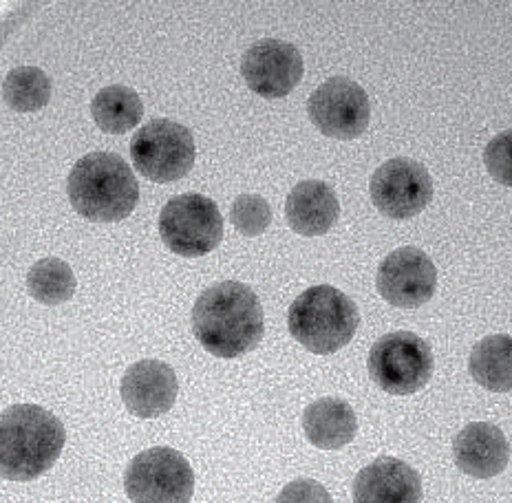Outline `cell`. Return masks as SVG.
I'll return each instance as SVG.
<instances>
[{"instance_id":"1","label":"cell","mask_w":512,"mask_h":503,"mask_svg":"<svg viewBox=\"0 0 512 503\" xmlns=\"http://www.w3.org/2000/svg\"><path fill=\"white\" fill-rule=\"evenodd\" d=\"M192 334L215 358L232 360L254 351L265 334L259 296L239 281L208 287L192 307Z\"/></svg>"},{"instance_id":"2","label":"cell","mask_w":512,"mask_h":503,"mask_svg":"<svg viewBox=\"0 0 512 503\" xmlns=\"http://www.w3.org/2000/svg\"><path fill=\"white\" fill-rule=\"evenodd\" d=\"M67 431L38 404H14L0 417V477L34 481L58 462Z\"/></svg>"},{"instance_id":"3","label":"cell","mask_w":512,"mask_h":503,"mask_svg":"<svg viewBox=\"0 0 512 503\" xmlns=\"http://www.w3.org/2000/svg\"><path fill=\"white\" fill-rule=\"evenodd\" d=\"M73 210L93 223H115L131 217L140 201V184L124 157L95 151L80 157L67 179Z\"/></svg>"},{"instance_id":"4","label":"cell","mask_w":512,"mask_h":503,"mask_svg":"<svg viewBox=\"0 0 512 503\" xmlns=\"http://www.w3.org/2000/svg\"><path fill=\"white\" fill-rule=\"evenodd\" d=\"M360 327L358 305L332 285H314L294 298L287 329L298 345L316 356H329L354 340Z\"/></svg>"},{"instance_id":"5","label":"cell","mask_w":512,"mask_h":503,"mask_svg":"<svg viewBox=\"0 0 512 503\" xmlns=\"http://www.w3.org/2000/svg\"><path fill=\"white\" fill-rule=\"evenodd\" d=\"M371 382L384 393L413 395L422 391L433 376V351L413 331H391L373 342L369 351Z\"/></svg>"},{"instance_id":"6","label":"cell","mask_w":512,"mask_h":503,"mask_svg":"<svg viewBox=\"0 0 512 503\" xmlns=\"http://www.w3.org/2000/svg\"><path fill=\"white\" fill-rule=\"evenodd\" d=\"M131 159L137 173L155 184L184 179L197 159L195 137L184 124L157 117L144 124L131 139Z\"/></svg>"},{"instance_id":"7","label":"cell","mask_w":512,"mask_h":503,"mask_svg":"<svg viewBox=\"0 0 512 503\" xmlns=\"http://www.w3.org/2000/svg\"><path fill=\"white\" fill-rule=\"evenodd\" d=\"M159 237L170 252L184 259L210 254L223 239L219 206L197 192L173 197L159 212Z\"/></svg>"},{"instance_id":"8","label":"cell","mask_w":512,"mask_h":503,"mask_svg":"<svg viewBox=\"0 0 512 503\" xmlns=\"http://www.w3.org/2000/svg\"><path fill=\"white\" fill-rule=\"evenodd\" d=\"M124 492L131 503H190L195 495V470L175 448H148L128 464Z\"/></svg>"},{"instance_id":"9","label":"cell","mask_w":512,"mask_h":503,"mask_svg":"<svg viewBox=\"0 0 512 503\" xmlns=\"http://www.w3.org/2000/svg\"><path fill=\"white\" fill-rule=\"evenodd\" d=\"M307 115L325 137L349 142L369 128L371 102L367 91L349 78H332L309 95Z\"/></svg>"},{"instance_id":"10","label":"cell","mask_w":512,"mask_h":503,"mask_svg":"<svg viewBox=\"0 0 512 503\" xmlns=\"http://www.w3.org/2000/svg\"><path fill=\"white\" fill-rule=\"evenodd\" d=\"M371 201L384 217L404 221L429 206L433 199V179L422 164L407 157L384 162L371 175Z\"/></svg>"},{"instance_id":"11","label":"cell","mask_w":512,"mask_h":503,"mask_svg":"<svg viewBox=\"0 0 512 503\" xmlns=\"http://www.w3.org/2000/svg\"><path fill=\"white\" fill-rule=\"evenodd\" d=\"M305 73L303 56L292 42L265 38L243 53L241 76L248 89L265 100L287 98Z\"/></svg>"},{"instance_id":"12","label":"cell","mask_w":512,"mask_h":503,"mask_svg":"<svg viewBox=\"0 0 512 503\" xmlns=\"http://www.w3.org/2000/svg\"><path fill=\"white\" fill-rule=\"evenodd\" d=\"M378 294L393 307L418 309L437 290L435 263L418 248H398L382 259L376 274Z\"/></svg>"},{"instance_id":"13","label":"cell","mask_w":512,"mask_h":503,"mask_svg":"<svg viewBox=\"0 0 512 503\" xmlns=\"http://www.w3.org/2000/svg\"><path fill=\"white\" fill-rule=\"evenodd\" d=\"M120 393L128 413L142 420H155L177 402V373L162 360H140L126 369Z\"/></svg>"},{"instance_id":"14","label":"cell","mask_w":512,"mask_h":503,"mask_svg":"<svg viewBox=\"0 0 512 503\" xmlns=\"http://www.w3.org/2000/svg\"><path fill=\"white\" fill-rule=\"evenodd\" d=\"M422 477L398 457L380 455L354 479V503H420Z\"/></svg>"},{"instance_id":"15","label":"cell","mask_w":512,"mask_h":503,"mask_svg":"<svg viewBox=\"0 0 512 503\" xmlns=\"http://www.w3.org/2000/svg\"><path fill=\"white\" fill-rule=\"evenodd\" d=\"M455 466L475 479H493L510 462V444L504 431L490 422L466 424L453 440Z\"/></svg>"},{"instance_id":"16","label":"cell","mask_w":512,"mask_h":503,"mask_svg":"<svg viewBox=\"0 0 512 503\" xmlns=\"http://www.w3.org/2000/svg\"><path fill=\"white\" fill-rule=\"evenodd\" d=\"M340 217L336 190L320 179L296 184L285 201V219L301 237H323Z\"/></svg>"},{"instance_id":"17","label":"cell","mask_w":512,"mask_h":503,"mask_svg":"<svg viewBox=\"0 0 512 503\" xmlns=\"http://www.w3.org/2000/svg\"><path fill=\"white\" fill-rule=\"evenodd\" d=\"M303 433L320 451H338L356 440L358 417L345 400L320 398L303 413Z\"/></svg>"},{"instance_id":"18","label":"cell","mask_w":512,"mask_h":503,"mask_svg":"<svg viewBox=\"0 0 512 503\" xmlns=\"http://www.w3.org/2000/svg\"><path fill=\"white\" fill-rule=\"evenodd\" d=\"M468 371L479 387L493 393L512 391V336L493 334L479 340L468 358Z\"/></svg>"},{"instance_id":"19","label":"cell","mask_w":512,"mask_h":503,"mask_svg":"<svg viewBox=\"0 0 512 503\" xmlns=\"http://www.w3.org/2000/svg\"><path fill=\"white\" fill-rule=\"evenodd\" d=\"M91 115L104 133L122 135L133 131L144 117V102L137 91L124 84H111L98 91L91 102Z\"/></svg>"},{"instance_id":"20","label":"cell","mask_w":512,"mask_h":503,"mask_svg":"<svg viewBox=\"0 0 512 503\" xmlns=\"http://www.w3.org/2000/svg\"><path fill=\"white\" fill-rule=\"evenodd\" d=\"M78 290L76 274L62 259H40L27 274V292L40 305L56 307L67 303Z\"/></svg>"},{"instance_id":"21","label":"cell","mask_w":512,"mask_h":503,"mask_svg":"<svg viewBox=\"0 0 512 503\" xmlns=\"http://www.w3.org/2000/svg\"><path fill=\"white\" fill-rule=\"evenodd\" d=\"M3 98L9 109L18 113H36L51 100V80L38 67H16L7 73Z\"/></svg>"},{"instance_id":"22","label":"cell","mask_w":512,"mask_h":503,"mask_svg":"<svg viewBox=\"0 0 512 503\" xmlns=\"http://www.w3.org/2000/svg\"><path fill=\"white\" fill-rule=\"evenodd\" d=\"M230 221L234 230L243 234V237H261L272 223V206L261 195L243 192V195H239L232 203Z\"/></svg>"},{"instance_id":"23","label":"cell","mask_w":512,"mask_h":503,"mask_svg":"<svg viewBox=\"0 0 512 503\" xmlns=\"http://www.w3.org/2000/svg\"><path fill=\"white\" fill-rule=\"evenodd\" d=\"M484 164L497 184L512 188V131H504L490 139L484 151Z\"/></svg>"},{"instance_id":"24","label":"cell","mask_w":512,"mask_h":503,"mask_svg":"<svg viewBox=\"0 0 512 503\" xmlns=\"http://www.w3.org/2000/svg\"><path fill=\"white\" fill-rule=\"evenodd\" d=\"M274 503H334L329 490L318 484L314 479H294L287 484L279 495H276Z\"/></svg>"}]
</instances>
